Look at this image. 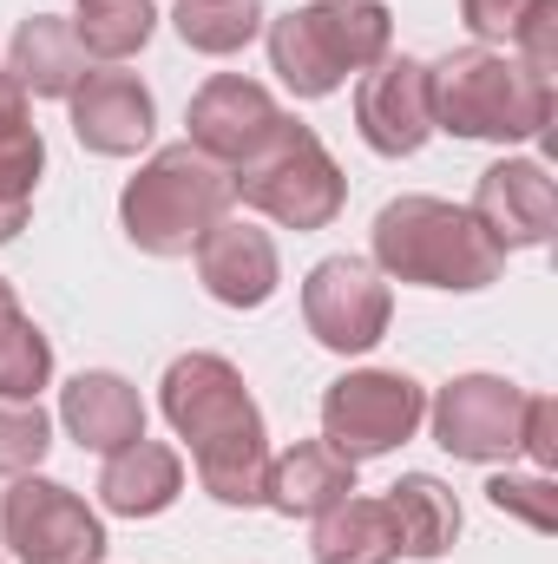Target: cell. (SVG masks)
<instances>
[{"label": "cell", "instance_id": "6da1fadb", "mask_svg": "<svg viewBox=\"0 0 558 564\" xmlns=\"http://www.w3.org/2000/svg\"><path fill=\"white\" fill-rule=\"evenodd\" d=\"M158 408H164V421L178 426V440H191L197 486L217 506H264L270 433H264V414H257L244 375L224 355H178L164 368Z\"/></svg>", "mask_w": 558, "mask_h": 564}, {"label": "cell", "instance_id": "7a4b0ae2", "mask_svg": "<svg viewBox=\"0 0 558 564\" xmlns=\"http://www.w3.org/2000/svg\"><path fill=\"white\" fill-rule=\"evenodd\" d=\"M427 99H433V132L453 139H539L552 126V79H539L519 53L493 46H460L440 66H427Z\"/></svg>", "mask_w": 558, "mask_h": 564}, {"label": "cell", "instance_id": "3957f363", "mask_svg": "<svg viewBox=\"0 0 558 564\" xmlns=\"http://www.w3.org/2000/svg\"><path fill=\"white\" fill-rule=\"evenodd\" d=\"M375 270L420 289H486L506 270V250L447 197H395L375 217Z\"/></svg>", "mask_w": 558, "mask_h": 564}, {"label": "cell", "instance_id": "277c9868", "mask_svg": "<svg viewBox=\"0 0 558 564\" xmlns=\"http://www.w3.org/2000/svg\"><path fill=\"white\" fill-rule=\"evenodd\" d=\"M230 171L204 158L197 144H164L139 164V177L119 197V224L144 257H191L211 224L230 217Z\"/></svg>", "mask_w": 558, "mask_h": 564}, {"label": "cell", "instance_id": "5b68a950", "mask_svg": "<svg viewBox=\"0 0 558 564\" xmlns=\"http://www.w3.org/2000/svg\"><path fill=\"white\" fill-rule=\"evenodd\" d=\"M395 46V13L382 0H315L270 20V66L296 99H329L348 73L382 66Z\"/></svg>", "mask_w": 558, "mask_h": 564}, {"label": "cell", "instance_id": "8992f818", "mask_svg": "<svg viewBox=\"0 0 558 564\" xmlns=\"http://www.w3.org/2000/svg\"><path fill=\"white\" fill-rule=\"evenodd\" d=\"M230 197H244L250 210L277 217L282 230H329L342 217V204H348V177L329 158V144L315 139L302 119L282 112L277 132L244 164H230Z\"/></svg>", "mask_w": 558, "mask_h": 564}, {"label": "cell", "instance_id": "52a82bcc", "mask_svg": "<svg viewBox=\"0 0 558 564\" xmlns=\"http://www.w3.org/2000/svg\"><path fill=\"white\" fill-rule=\"evenodd\" d=\"M427 421V394L420 381L395 375V368H362V375H342L329 381L322 394V440L342 453V459H382L395 446L415 440V426Z\"/></svg>", "mask_w": 558, "mask_h": 564}, {"label": "cell", "instance_id": "ba28073f", "mask_svg": "<svg viewBox=\"0 0 558 564\" xmlns=\"http://www.w3.org/2000/svg\"><path fill=\"white\" fill-rule=\"evenodd\" d=\"M0 539L13 545L20 564H99L106 558V525L99 512L40 473H20L0 499Z\"/></svg>", "mask_w": 558, "mask_h": 564}, {"label": "cell", "instance_id": "9c48e42d", "mask_svg": "<svg viewBox=\"0 0 558 564\" xmlns=\"http://www.w3.org/2000/svg\"><path fill=\"white\" fill-rule=\"evenodd\" d=\"M388 315H395V295H388L382 270L362 257H329L302 282V322L335 355H368L388 335Z\"/></svg>", "mask_w": 558, "mask_h": 564}, {"label": "cell", "instance_id": "30bf717a", "mask_svg": "<svg viewBox=\"0 0 558 564\" xmlns=\"http://www.w3.org/2000/svg\"><path fill=\"white\" fill-rule=\"evenodd\" d=\"M519 421H526V388L500 375H460L433 401V440L453 459H506L519 453Z\"/></svg>", "mask_w": 558, "mask_h": 564}, {"label": "cell", "instance_id": "8fae6325", "mask_svg": "<svg viewBox=\"0 0 558 564\" xmlns=\"http://www.w3.org/2000/svg\"><path fill=\"white\" fill-rule=\"evenodd\" d=\"M466 210H473V224L500 250H539V243H552V230H558V191L546 177V164H533V158L486 164Z\"/></svg>", "mask_w": 558, "mask_h": 564}, {"label": "cell", "instance_id": "7c38bea8", "mask_svg": "<svg viewBox=\"0 0 558 564\" xmlns=\"http://www.w3.org/2000/svg\"><path fill=\"white\" fill-rule=\"evenodd\" d=\"M355 132L382 158H415L433 139V99H427V66L420 59H382L355 86Z\"/></svg>", "mask_w": 558, "mask_h": 564}, {"label": "cell", "instance_id": "4fadbf2b", "mask_svg": "<svg viewBox=\"0 0 558 564\" xmlns=\"http://www.w3.org/2000/svg\"><path fill=\"white\" fill-rule=\"evenodd\" d=\"M277 119H282V106L257 86V79H244V73H217V79H204V86L191 93V112H184L191 144H197L204 158H217L224 171L244 164L257 144L270 139Z\"/></svg>", "mask_w": 558, "mask_h": 564}, {"label": "cell", "instance_id": "5bb4252c", "mask_svg": "<svg viewBox=\"0 0 558 564\" xmlns=\"http://www.w3.org/2000/svg\"><path fill=\"white\" fill-rule=\"evenodd\" d=\"M197 282H204L224 308H264L282 282L270 230H257V224H244V217L211 224L204 243H197Z\"/></svg>", "mask_w": 558, "mask_h": 564}, {"label": "cell", "instance_id": "9a60e30c", "mask_svg": "<svg viewBox=\"0 0 558 564\" xmlns=\"http://www.w3.org/2000/svg\"><path fill=\"white\" fill-rule=\"evenodd\" d=\"M158 126V106H151V86L139 73H86L79 93H73V132L86 151L99 158H132Z\"/></svg>", "mask_w": 558, "mask_h": 564}, {"label": "cell", "instance_id": "2e32d148", "mask_svg": "<svg viewBox=\"0 0 558 564\" xmlns=\"http://www.w3.org/2000/svg\"><path fill=\"white\" fill-rule=\"evenodd\" d=\"M60 421L86 453H119V446L144 440V401L126 375L93 368V375H73L60 388Z\"/></svg>", "mask_w": 558, "mask_h": 564}, {"label": "cell", "instance_id": "e0dca14e", "mask_svg": "<svg viewBox=\"0 0 558 564\" xmlns=\"http://www.w3.org/2000/svg\"><path fill=\"white\" fill-rule=\"evenodd\" d=\"M348 492H355V459H342L329 440H296L289 453L270 459V479H264V506L282 519H322Z\"/></svg>", "mask_w": 558, "mask_h": 564}, {"label": "cell", "instance_id": "ac0fdd59", "mask_svg": "<svg viewBox=\"0 0 558 564\" xmlns=\"http://www.w3.org/2000/svg\"><path fill=\"white\" fill-rule=\"evenodd\" d=\"M7 73L33 99H73L79 79H86V46L73 40V20H60V13L20 20L13 26V46H7Z\"/></svg>", "mask_w": 558, "mask_h": 564}, {"label": "cell", "instance_id": "d6986e66", "mask_svg": "<svg viewBox=\"0 0 558 564\" xmlns=\"http://www.w3.org/2000/svg\"><path fill=\"white\" fill-rule=\"evenodd\" d=\"M184 492V459L158 440H132L119 453H106L99 466V506L119 519H151Z\"/></svg>", "mask_w": 558, "mask_h": 564}, {"label": "cell", "instance_id": "ffe728a7", "mask_svg": "<svg viewBox=\"0 0 558 564\" xmlns=\"http://www.w3.org/2000/svg\"><path fill=\"white\" fill-rule=\"evenodd\" d=\"M382 506L395 519L401 558H447L453 552V539H460V499L433 473H401Z\"/></svg>", "mask_w": 558, "mask_h": 564}, {"label": "cell", "instance_id": "44dd1931", "mask_svg": "<svg viewBox=\"0 0 558 564\" xmlns=\"http://www.w3.org/2000/svg\"><path fill=\"white\" fill-rule=\"evenodd\" d=\"M315 564H395L401 558V539H395V519L382 499H342L315 519V539H309Z\"/></svg>", "mask_w": 558, "mask_h": 564}, {"label": "cell", "instance_id": "7402d4cb", "mask_svg": "<svg viewBox=\"0 0 558 564\" xmlns=\"http://www.w3.org/2000/svg\"><path fill=\"white\" fill-rule=\"evenodd\" d=\"M171 26H178V40L191 53L224 59V53H244L264 33V7L257 0H178L171 7Z\"/></svg>", "mask_w": 558, "mask_h": 564}, {"label": "cell", "instance_id": "603a6c76", "mask_svg": "<svg viewBox=\"0 0 558 564\" xmlns=\"http://www.w3.org/2000/svg\"><path fill=\"white\" fill-rule=\"evenodd\" d=\"M158 26V7L151 0H79L73 7V40L93 53V59H132Z\"/></svg>", "mask_w": 558, "mask_h": 564}, {"label": "cell", "instance_id": "cb8c5ba5", "mask_svg": "<svg viewBox=\"0 0 558 564\" xmlns=\"http://www.w3.org/2000/svg\"><path fill=\"white\" fill-rule=\"evenodd\" d=\"M46 381H53V341L13 308L0 322V401H40Z\"/></svg>", "mask_w": 558, "mask_h": 564}, {"label": "cell", "instance_id": "d4e9b609", "mask_svg": "<svg viewBox=\"0 0 558 564\" xmlns=\"http://www.w3.org/2000/svg\"><path fill=\"white\" fill-rule=\"evenodd\" d=\"M40 164H46V144H40V132H33V126L0 139V243H13V237L26 230Z\"/></svg>", "mask_w": 558, "mask_h": 564}, {"label": "cell", "instance_id": "484cf974", "mask_svg": "<svg viewBox=\"0 0 558 564\" xmlns=\"http://www.w3.org/2000/svg\"><path fill=\"white\" fill-rule=\"evenodd\" d=\"M46 446H53V421L40 401H0V473L7 479L33 473L46 459Z\"/></svg>", "mask_w": 558, "mask_h": 564}, {"label": "cell", "instance_id": "4316f807", "mask_svg": "<svg viewBox=\"0 0 558 564\" xmlns=\"http://www.w3.org/2000/svg\"><path fill=\"white\" fill-rule=\"evenodd\" d=\"M486 499H493L500 512L526 519L533 532H552L558 525V492H552L546 473H500V479H486Z\"/></svg>", "mask_w": 558, "mask_h": 564}, {"label": "cell", "instance_id": "83f0119b", "mask_svg": "<svg viewBox=\"0 0 558 564\" xmlns=\"http://www.w3.org/2000/svg\"><path fill=\"white\" fill-rule=\"evenodd\" d=\"M513 46H519V59H526L539 79H552L558 73V0H539V7L526 13V26L513 33Z\"/></svg>", "mask_w": 558, "mask_h": 564}, {"label": "cell", "instance_id": "f1b7e54d", "mask_svg": "<svg viewBox=\"0 0 558 564\" xmlns=\"http://www.w3.org/2000/svg\"><path fill=\"white\" fill-rule=\"evenodd\" d=\"M533 7H539V0H460V20H466V33L486 46V40H513Z\"/></svg>", "mask_w": 558, "mask_h": 564}, {"label": "cell", "instance_id": "f546056e", "mask_svg": "<svg viewBox=\"0 0 558 564\" xmlns=\"http://www.w3.org/2000/svg\"><path fill=\"white\" fill-rule=\"evenodd\" d=\"M519 453H533V466H539V473H552V466H558V408H552V394H526Z\"/></svg>", "mask_w": 558, "mask_h": 564}, {"label": "cell", "instance_id": "4dcf8cb0", "mask_svg": "<svg viewBox=\"0 0 558 564\" xmlns=\"http://www.w3.org/2000/svg\"><path fill=\"white\" fill-rule=\"evenodd\" d=\"M13 308H20V302H13V282L0 276V322H7V315H13Z\"/></svg>", "mask_w": 558, "mask_h": 564}]
</instances>
